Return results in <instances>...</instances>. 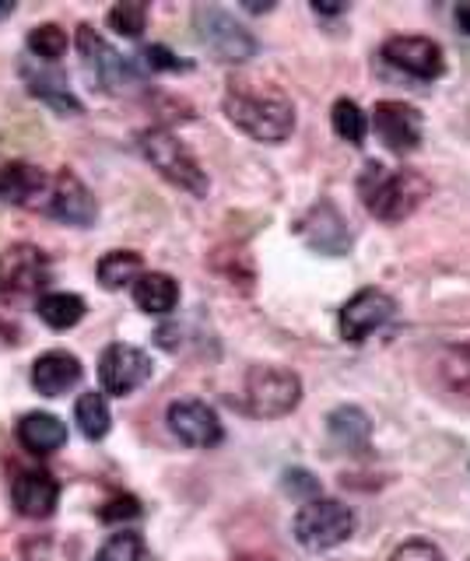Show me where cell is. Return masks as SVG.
<instances>
[{
  "label": "cell",
  "instance_id": "cell-1",
  "mask_svg": "<svg viewBox=\"0 0 470 561\" xmlns=\"http://www.w3.org/2000/svg\"><path fill=\"white\" fill-rule=\"evenodd\" d=\"M221 110L229 116L232 127H239L247 137L264 140V145H282L295 130V105L277 88L260 84H229V92L221 99Z\"/></svg>",
  "mask_w": 470,
  "mask_h": 561
},
{
  "label": "cell",
  "instance_id": "cell-2",
  "mask_svg": "<svg viewBox=\"0 0 470 561\" xmlns=\"http://www.w3.org/2000/svg\"><path fill=\"white\" fill-rule=\"evenodd\" d=\"M432 193V183L417 169H387L379 162H365L358 175V197L372 218L379 221H404Z\"/></svg>",
  "mask_w": 470,
  "mask_h": 561
},
{
  "label": "cell",
  "instance_id": "cell-3",
  "mask_svg": "<svg viewBox=\"0 0 470 561\" xmlns=\"http://www.w3.org/2000/svg\"><path fill=\"white\" fill-rule=\"evenodd\" d=\"M137 148H141V154L165 175L169 183H176L180 190L194 193V197H207V190H211L207 172L197 165V158L186 151V145L176 134H169L162 127L141 130L137 134Z\"/></svg>",
  "mask_w": 470,
  "mask_h": 561
},
{
  "label": "cell",
  "instance_id": "cell-4",
  "mask_svg": "<svg viewBox=\"0 0 470 561\" xmlns=\"http://www.w3.org/2000/svg\"><path fill=\"white\" fill-rule=\"evenodd\" d=\"M355 513L337 499H312L291 519V534L306 551H330L355 534Z\"/></svg>",
  "mask_w": 470,
  "mask_h": 561
},
{
  "label": "cell",
  "instance_id": "cell-5",
  "mask_svg": "<svg viewBox=\"0 0 470 561\" xmlns=\"http://www.w3.org/2000/svg\"><path fill=\"white\" fill-rule=\"evenodd\" d=\"M302 379L282 365H253L247 373V408L253 417H285L299 408Z\"/></svg>",
  "mask_w": 470,
  "mask_h": 561
},
{
  "label": "cell",
  "instance_id": "cell-6",
  "mask_svg": "<svg viewBox=\"0 0 470 561\" xmlns=\"http://www.w3.org/2000/svg\"><path fill=\"white\" fill-rule=\"evenodd\" d=\"M194 28H197V39L204 43V49L211 53L218 64H242V60L256 57L253 32L247 25H239L225 8L200 4L194 11Z\"/></svg>",
  "mask_w": 470,
  "mask_h": 561
},
{
  "label": "cell",
  "instance_id": "cell-7",
  "mask_svg": "<svg viewBox=\"0 0 470 561\" xmlns=\"http://www.w3.org/2000/svg\"><path fill=\"white\" fill-rule=\"evenodd\" d=\"M49 285V256L32 242H14L0 253V298H25Z\"/></svg>",
  "mask_w": 470,
  "mask_h": 561
},
{
  "label": "cell",
  "instance_id": "cell-8",
  "mask_svg": "<svg viewBox=\"0 0 470 561\" xmlns=\"http://www.w3.org/2000/svg\"><path fill=\"white\" fill-rule=\"evenodd\" d=\"M379 60L417 81H435V78H443V70H446V53L439 43L428 39V35H390V39L379 46Z\"/></svg>",
  "mask_w": 470,
  "mask_h": 561
},
{
  "label": "cell",
  "instance_id": "cell-9",
  "mask_svg": "<svg viewBox=\"0 0 470 561\" xmlns=\"http://www.w3.org/2000/svg\"><path fill=\"white\" fill-rule=\"evenodd\" d=\"M78 53L84 60V70H89V78L102 92H119V88L137 81V67L130 64V57H119L92 25L78 28Z\"/></svg>",
  "mask_w": 470,
  "mask_h": 561
},
{
  "label": "cell",
  "instance_id": "cell-10",
  "mask_svg": "<svg viewBox=\"0 0 470 561\" xmlns=\"http://www.w3.org/2000/svg\"><path fill=\"white\" fill-rule=\"evenodd\" d=\"M397 312V302L379 288H362L355 291L347 302L341 306L337 316V330H341V341L347 344H365L372 337L376 330H382Z\"/></svg>",
  "mask_w": 470,
  "mask_h": 561
},
{
  "label": "cell",
  "instance_id": "cell-11",
  "mask_svg": "<svg viewBox=\"0 0 470 561\" xmlns=\"http://www.w3.org/2000/svg\"><path fill=\"white\" fill-rule=\"evenodd\" d=\"M151 355L134 344H110L99 358V382L110 397H130L151 379Z\"/></svg>",
  "mask_w": 470,
  "mask_h": 561
},
{
  "label": "cell",
  "instance_id": "cell-12",
  "mask_svg": "<svg viewBox=\"0 0 470 561\" xmlns=\"http://www.w3.org/2000/svg\"><path fill=\"white\" fill-rule=\"evenodd\" d=\"M369 127L376 130V137L393 154H411V151H417V145H422V137H425V119H422V113H417L411 102H400V99H382V102H376V110L369 116Z\"/></svg>",
  "mask_w": 470,
  "mask_h": 561
},
{
  "label": "cell",
  "instance_id": "cell-13",
  "mask_svg": "<svg viewBox=\"0 0 470 561\" xmlns=\"http://www.w3.org/2000/svg\"><path fill=\"white\" fill-rule=\"evenodd\" d=\"M165 421H169V432L190 449H215V446H221V438H225L221 417L215 414V408H207L204 400L169 403Z\"/></svg>",
  "mask_w": 470,
  "mask_h": 561
},
{
  "label": "cell",
  "instance_id": "cell-14",
  "mask_svg": "<svg viewBox=\"0 0 470 561\" xmlns=\"http://www.w3.org/2000/svg\"><path fill=\"white\" fill-rule=\"evenodd\" d=\"M46 215L57 218L64 225H74V228H89L99 218V204L92 197V190L84 186L71 169L57 172L54 186H49V197H46Z\"/></svg>",
  "mask_w": 470,
  "mask_h": 561
},
{
  "label": "cell",
  "instance_id": "cell-15",
  "mask_svg": "<svg viewBox=\"0 0 470 561\" xmlns=\"http://www.w3.org/2000/svg\"><path fill=\"white\" fill-rule=\"evenodd\" d=\"M299 232H302V239L312 245V250H320L326 256H341L347 245H352L347 221L341 218V210L330 201H320L317 207L309 210V215L299 221Z\"/></svg>",
  "mask_w": 470,
  "mask_h": 561
},
{
  "label": "cell",
  "instance_id": "cell-16",
  "mask_svg": "<svg viewBox=\"0 0 470 561\" xmlns=\"http://www.w3.org/2000/svg\"><path fill=\"white\" fill-rule=\"evenodd\" d=\"M11 499L22 516L46 519L60 502V481L49 470H22L11 484Z\"/></svg>",
  "mask_w": 470,
  "mask_h": 561
},
{
  "label": "cell",
  "instance_id": "cell-17",
  "mask_svg": "<svg viewBox=\"0 0 470 561\" xmlns=\"http://www.w3.org/2000/svg\"><path fill=\"white\" fill-rule=\"evenodd\" d=\"M49 186L54 180L28 162H8L0 165V201L11 207H39L49 197Z\"/></svg>",
  "mask_w": 470,
  "mask_h": 561
},
{
  "label": "cell",
  "instance_id": "cell-18",
  "mask_svg": "<svg viewBox=\"0 0 470 561\" xmlns=\"http://www.w3.org/2000/svg\"><path fill=\"white\" fill-rule=\"evenodd\" d=\"M81 376H84L81 362L74 355H67V351H46V355H39L36 365H32V386H36L39 397L71 393L81 382Z\"/></svg>",
  "mask_w": 470,
  "mask_h": 561
},
{
  "label": "cell",
  "instance_id": "cell-19",
  "mask_svg": "<svg viewBox=\"0 0 470 561\" xmlns=\"http://www.w3.org/2000/svg\"><path fill=\"white\" fill-rule=\"evenodd\" d=\"M19 443L36 453V456H49L67 446V425L57 414H46V411H32L19 421Z\"/></svg>",
  "mask_w": 470,
  "mask_h": 561
},
{
  "label": "cell",
  "instance_id": "cell-20",
  "mask_svg": "<svg viewBox=\"0 0 470 561\" xmlns=\"http://www.w3.org/2000/svg\"><path fill=\"white\" fill-rule=\"evenodd\" d=\"M326 432H330V438H334L341 449L365 453V449H369V438H372V421H369V414H365L362 408H355V403H344V408L330 411Z\"/></svg>",
  "mask_w": 470,
  "mask_h": 561
},
{
  "label": "cell",
  "instance_id": "cell-21",
  "mask_svg": "<svg viewBox=\"0 0 470 561\" xmlns=\"http://www.w3.org/2000/svg\"><path fill=\"white\" fill-rule=\"evenodd\" d=\"M134 302L148 316H169L172 309L180 306V280L162 274V271L141 274V277H137V285H134Z\"/></svg>",
  "mask_w": 470,
  "mask_h": 561
},
{
  "label": "cell",
  "instance_id": "cell-22",
  "mask_svg": "<svg viewBox=\"0 0 470 561\" xmlns=\"http://www.w3.org/2000/svg\"><path fill=\"white\" fill-rule=\"evenodd\" d=\"M22 78L28 84V95L32 99H43L46 105H54L57 113H71L78 116L84 105L78 102V95L67 88V78H60L57 70H32V67H22Z\"/></svg>",
  "mask_w": 470,
  "mask_h": 561
},
{
  "label": "cell",
  "instance_id": "cell-23",
  "mask_svg": "<svg viewBox=\"0 0 470 561\" xmlns=\"http://www.w3.org/2000/svg\"><path fill=\"white\" fill-rule=\"evenodd\" d=\"M99 285L106 288V291H119V288H127V285H137V277L145 274V260L141 253H134V250H113L99 260Z\"/></svg>",
  "mask_w": 470,
  "mask_h": 561
},
{
  "label": "cell",
  "instance_id": "cell-24",
  "mask_svg": "<svg viewBox=\"0 0 470 561\" xmlns=\"http://www.w3.org/2000/svg\"><path fill=\"white\" fill-rule=\"evenodd\" d=\"M36 312L49 330H71L84 320V312L89 309H84V298L74 291H49L39 298Z\"/></svg>",
  "mask_w": 470,
  "mask_h": 561
},
{
  "label": "cell",
  "instance_id": "cell-25",
  "mask_svg": "<svg viewBox=\"0 0 470 561\" xmlns=\"http://www.w3.org/2000/svg\"><path fill=\"white\" fill-rule=\"evenodd\" d=\"M74 421L81 435L89 438V443H99V438L110 435V425H113V414H110V403L102 393H81L78 403H74Z\"/></svg>",
  "mask_w": 470,
  "mask_h": 561
},
{
  "label": "cell",
  "instance_id": "cell-26",
  "mask_svg": "<svg viewBox=\"0 0 470 561\" xmlns=\"http://www.w3.org/2000/svg\"><path fill=\"white\" fill-rule=\"evenodd\" d=\"M330 123H334V134L347 145L362 148L365 134H369V116L362 113V105L355 99H337L334 110H330Z\"/></svg>",
  "mask_w": 470,
  "mask_h": 561
},
{
  "label": "cell",
  "instance_id": "cell-27",
  "mask_svg": "<svg viewBox=\"0 0 470 561\" xmlns=\"http://www.w3.org/2000/svg\"><path fill=\"white\" fill-rule=\"evenodd\" d=\"M67 46H71V39H67V32L54 22L36 25L28 32V53L39 57V64H57L60 57H67Z\"/></svg>",
  "mask_w": 470,
  "mask_h": 561
},
{
  "label": "cell",
  "instance_id": "cell-28",
  "mask_svg": "<svg viewBox=\"0 0 470 561\" xmlns=\"http://www.w3.org/2000/svg\"><path fill=\"white\" fill-rule=\"evenodd\" d=\"M148 4L145 0H127V4H116L110 14H106V22L113 32L119 35H127V39H141L145 28H148Z\"/></svg>",
  "mask_w": 470,
  "mask_h": 561
},
{
  "label": "cell",
  "instance_id": "cell-29",
  "mask_svg": "<svg viewBox=\"0 0 470 561\" xmlns=\"http://www.w3.org/2000/svg\"><path fill=\"white\" fill-rule=\"evenodd\" d=\"M141 558H145V537L134 530L113 534L95 554V561H141Z\"/></svg>",
  "mask_w": 470,
  "mask_h": 561
},
{
  "label": "cell",
  "instance_id": "cell-30",
  "mask_svg": "<svg viewBox=\"0 0 470 561\" xmlns=\"http://www.w3.org/2000/svg\"><path fill=\"white\" fill-rule=\"evenodd\" d=\"M25 558L28 561H74V548L67 551V540L57 534H46V537H32L25 543Z\"/></svg>",
  "mask_w": 470,
  "mask_h": 561
},
{
  "label": "cell",
  "instance_id": "cell-31",
  "mask_svg": "<svg viewBox=\"0 0 470 561\" xmlns=\"http://www.w3.org/2000/svg\"><path fill=\"white\" fill-rule=\"evenodd\" d=\"M467 373H470V347H449L446 358H443V376H446V382L452 386V390L467 393V379H463Z\"/></svg>",
  "mask_w": 470,
  "mask_h": 561
},
{
  "label": "cell",
  "instance_id": "cell-32",
  "mask_svg": "<svg viewBox=\"0 0 470 561\" xmlns=\"http://www.w3.org/2000/svg\"><path fill=\"white\" fill-rule=\"evenodd\" d=\"M390 561H446V554L432 540H404L390 554Z\"/></svg>",
  "mask_w": 470,
  "mask_h": 561
},
{
  "label": "cell",
  "instance_id": "cell-33",
  "mask_svg": "<svg viewBox=\"0 0 470 561\" xmlns=\"http://www.w3.org/2000/svg\"><path fill=\"white\" fill-rule=\"evenodd\" d=\"M285 491H288V495L291 499H323L320 495V481L317 478H312V473L309 470H288L285 473Z\"/></svg>",
  "mask_w": 470,
  "mask_h": 561
},
{
  "label": "cell",
  "instance_id": "cell-34",
  "mask_svg": "<svg viewBox=\"0 0 470 561\" xmlns=\"http://www.w3.org/2000/svg\"><path fill=\"white\" fill-rule=\"evenodd\" d=\"M145 60H148L151 70H172V75H176V70H190V67H194L190 60H180L176 53H169V49L159 46V43L145 49Z\"/></svg>",
  "mask_w": 470,
  "mask_h": 561
},
{
  "label": "cell",
  "instance_id": "cell-35",
  "mask_svg": "<svg viewBox=\"0 0 470 561\" xmlns=\"http://www.w3.org/2000/svg\"><path fill=\"white\" fill-rule=\"evenodd\" d=\"M134 516H141V505H137V499H130V495H116L113 502L102 505V513H99V519H106V523L134 519Z\"/></svg>",
  "mask_w": 470,
  "mask_h": 561
},
{
  "label": "cell",
  "instance_id": "cell-36",
  "mask_svg": "<svg viewBox=\"0 0 470 561\" xmlns=\"http://www.w3.org/2000/svg\"><path fill=\"white\" fill-rule=\"evenodd\" d=\"M312 11L320 18H337L347 11V0H312Z\"/></svg>",
  "mask_w": 470,
  "mask_h": 561
},
{
  "label": "cell",
  "instance_id": "cell-37",
  "mask_svg": "<svg viewBox=\"0 0 470 561\" xmlns=\"http://www.w3.org/2000/svg\"><path fill=\"white\" fill-rule=\"evenodd\" d=\"M452 18H457L460 32L470 35V0H463V4H457V11H452Z\"/></svg>",
  "mask_w": 470,
  "mask_h": 561
},
{
  "label": "cell",
  "instance_id": "cell-38",
  "mask_svg": "<svg viewBox=\"0 0 470 561\" xmlns=\"http://www.w3.org/2000/svg\"><path fill=\"white\" fill-rule=\"evenodd\" d=\"M242 8L253 11V14H264V11L274 8V0H242Z\"/></svg>",
  "mask_w": 470,
  "mask_h": 561
},
{
  "label": "cell",
  "instance_id": "cell-39",
  "mask_svg": "<svg viewBox=\"0 0 470 561\" xmlns=\"http://www.w3.org/2000/svg\"><path fill=\"white\" fill-rule=\"evenodd\" d=\"M14 14V0H0V22Z\"/></svg>",
  "mask_w": 470,
  "mask_h": 561
}]
</instances>
